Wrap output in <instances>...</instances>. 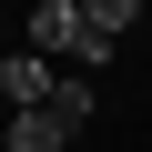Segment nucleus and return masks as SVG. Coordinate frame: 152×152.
Masks as SVG:
<instances>
[{"mask_svg": "<svg viewBox=\"0 0 152 152\" xmlns=\"http://www.w3.org/2000/svg\"><path fill=\"white\" fill-rule=\"evenodd\" d=\"M81 122H91V71H71L61 102H51V112H10V132H0V142H10V152H71V132H81Z\"/></svg>", "mask_w": 152, "mask_h": 152, "instance_id": "1", "label": "nucleus"}, {"mask_svg": "<svg viewBox=\"0 0 152 152\" xmlns=\"http://www.w3.org/2000/svg\"><path fill=\"white\" fill-rule=\"evenodd\" d=\"M61 81H71V71H51L31 41H20V51H0V91H10V112H51V102H61Z\"/></svg>", "mask_w": 152, "mask_h": 152, "instance_id": "2", "label": "nucleus"}, {"mask_svg": "<svg viewBox=\"0 0 152 152\" xmlns=\"http://www.w3.org/2000/svg\"><path fill=\"white\" fill-rule=\"evenodd\" d=\"M142 20V0H91V10H81V51H71V71H102L112 61V41Z\"/></svg>", "mask_w": 152, "mask_h": 152, "instance_id": "3", "label": "nucleus"}, {"mask_svg": "<svg viewBox=\"0 0 152 152\" xmlns=\"http://www.w3.org/2000/svg\"><path fill=\"white\" fill-rule=\"evenodd\" d=\"M81 10H91V0H41V10H31V51L41 61H71V51H81Z\"/></svg>", "mask_w": 152, "mask_h": 152, "instance_id": "4", "label": "nucleus"}, {"mask_svg": "<svg viewBox=\"0 0 152 152\" xmlns=\"http://www.w3.org/2000/svg\"><path fill=\"white\" fill-rule=\"evenodd\" d=\"M0 51H20V31H10V10H0Z\"/></svg>", "mask_w": 152, "mask_h": 152, "instance_id": "5", "label": "nucleus"}]
</instances>
